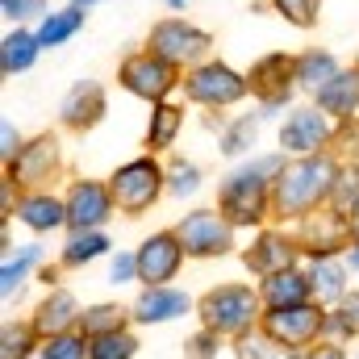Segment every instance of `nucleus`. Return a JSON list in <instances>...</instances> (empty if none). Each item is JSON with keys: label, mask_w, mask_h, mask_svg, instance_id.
Here are the masks:
<instances>
[{"label": "nucleus", "mask_w": 359, "mask_h": 359, "mask_svg": "<svg viewBox=\"0 0 359 359\" xmlns=\"http://www.w3.org/2000/svg\"><path fill=\"white\" fill-rule=\"evenodd\" d=\"M0 142H4V147H0L4 163H13V159H17V134H13V121H4V126H0Z\"/></svg>", "instance_id": "obj_42"}, {"label": "nucleus", "mask_w": 359, "mask_h": 359, "mask_svg": "<svg viewBox=\"0 0 359 359\" xmlns=\"http://www.w3.org/2000/svg\"><path fill=\"white\" fill-rule=\"evenodd\" d=\"M117 330H126V309H117V305H92L80 318V334H88V339L117 334Z\"/></svg>", "instance_id": "obj_28"}, {"label": "nucleus", "mask_w": 359, "mask_h": 359, "mask_svg": "<svg viewBox=\"0 0 359 359\" xmlns=\"http://www.w3.org/2000/svg\"><path fill=\"white\" fill-rule=\"evenodd\" d=\"M309 284L318 292V301H343L347 297V284H343V268L330 264V259H318L309 271Z\"/></svg>", "instance_id": "obj_30"}, {"label": "nucleus", "mask_w": 359, "mask_h": 359, "mask_svg": "<svg viewBox=\"0 0 359 359\" xmlns=\"http://www.w3.org/2000/svg\"><path fill=\"white\" fill-rule=\"evenodd\" d=\"M339 80V63H334V55H326V50H305L301 59H297V88L305 92H318L330 88Z\"/></svg>", "instance_id": "obj_22"}, {"label": "nucleus", "mask_w": 359, "mask_h": 359, "mask_svg": "<svg viewBox=\"0 0 359 359\" xmlns=\"http://www.w3.org/2000/svg\"><path fill=\"white\" fill-rule=\"evenodd\" d=\"M201 188V172L192 168V163H176L172 168V180H168V192H176V196H192Z\"/></svg>", "instance_id": "obj_38"}, {"label": "nucleus", "mask_w": 359, "mask_h": 359, "mask_svg": "<svg viewBox=\"0 0 359 359\" xmlns=\"http://www.w3.org/2000/svg\"><path fill=\"white\" fill-rule=\"evenodd\" d=\"M147 46H151L159 59H168L172 67H180V63H196V59H205L209 46H213V38H209L205 29L180 21V17H168V21H159V25L151 29V42H147Z\"/></svg>", "instance_id": "obj_9"}, {"label": "nucleus", "mask_w": 359, "mask_h": 359, "mask_svg": "<svg viewBox=\"0 0 359 359\" xmlns=\"http://www.w3.org/2000/svg\"><path fill=\"white\" fill-rule=\"evenodd\" d=\"M255 130H259V117H243V121H234V130L222 138V151H226V155H243V151H251Z\"/></svg>", "instance_id": "obj_35"}, {"label": "nucleus", "mask_w": 359, "mask_h": 359, "mask_svg": "<svg viewBox=\"0 0 359 359\" xmlns=\"http://www.w3.org/2000/svg\"><path fill=\"white\" fill-rule=\"evenodd\" d=\"M309 292H313V284H309V276L297 268L288 271H276L264 280V292H259V301L268 305V309H288V305H305L309 301Z\"/></svg>", "instance_id": "obj_19"}, {"label": "nucleus", "mask_w": 359, "mask_h": 359, "mask_svg": "<svg viewBox=\"0 0 359 359\" xmlns=\"http://www.w3.org/2000/svg\"><path fill=\"white\" fill-rule=\"evenodd\" d=\"M100 113H104V88H100L96 80L76 84V88L67 92V100H63V121H67L72 130H88V126H96Z\"/></svg>", "instance_id": "obj_20"}, {"label": "nucleus", "mask_w": 359, "mask_h": 359, "mask_svg": "<svg viewBox=\"0 0 359 359\" xmlns=\"http://www.w3.org/2000/svg\"><path fill=\"white\" fill-rule=\"evenodd\" d=\"M80 318H84V313H80V305H76V297H72V292H50V297L38 305L34 330H38V334H46V339H55V334H67Z\"/></svg>", "instance_id": "obj_21"}, {"label": "nucleus", "mask_w": 359, "mask_h": 359, "mask_svg": "<svg viewBox=\"0 0 359 359\" xmlns=\"http://www.w3.org/2000/svg\"><path fill=\"white\" fill-rule=\"evenodd\" d=\"M330 209L343 213V217H355L359 213V168H343L334 180V192H330Z\"/></svg>", "instance_id": "obj_31"}, {"label": "nucleus", "mask_w": 359, "mask_h": 359, "mask_svg": "<svg viewBox=\"0 0 359 359\" xmlns=\"http://www.w3.org/2000/svg\"><path fill=\"white\" fill-rule=\"evenodd\" d=\"M334 180H339V168H334L330 155H305V159L288 163V168L276 176L271 205H276L280 217H305V213H313L322 201H330Z\"/></svg>", "instance_id": "obj_1"}, {"label": "nucleus", "mask_w": 359, "mask_h": 359, "mask_svg": "<svg viewBox=\"0 0 359 359\" xmlns=\"http://www.w3.org/2000/svg\"><path fill=\"white\" fill-rule=\"evenodd\" d=\"M80 25H84V13H80L76 4H67V8L46 13V17L38 21V42H42V46H59V42H67Z\"/></svg>", "instance_id": "obj_25"}, {"label": "nucleus", "mask_w": 359, "mask_h": 359, "mask_svg": "<svg viewBox=\"0 0 359 359\" xmlns=\"http://www.w3.org/2000/svg\"><path fill=\"white\" fill-rule=\"evenodd\" d=\"M280 163H284V155H268L255 168H243L222 184V213L234 226H255L268 213V176L276 180L284 172Z\"/></svg>", "instance_id": "obj_2"}, {"label": "nucleus", "mask_w": 359, "mask_h": 359, "mask_svg": "<svg viewBox=\"0 0 359 359\" xmlns=\"http://www.w3.org/2000/svg\"><path fill=\"white\" fill-rule=\"evenodd\" d=\"M55 159H59V142H55L50 134L34 138V142L21 147L17 159L8 163V184H42V180H50Z\"/></svg>", "instance_id": "obj_15"}, {"label": "nucleus", "mask_w": 359, "mask_h": 359, "mask_svg": "<svg viewBox=\"0 0 359 359\" xmlns=\"http://www.w3.org/2000/svg\"><path fill=\"white\" fill-rule=\"evenodd\" d=\"M38 259H42V247H34V243H29V247H21L17 255H4V268H0V292H4V297H13V288L25 280V271L34 268Z\"/></svg>", "instance_id": "obj_29"}, {"label": "nucleus", "mask_w": 359, "mask_h": 359, "mask_svg": "<svg viewBox=\"0 0 359 359\" xmlns=\"http://www.w3.org/2000/svg\"><path fill=\"white\" fill-rule=\"evenodd\" d=\"M38 50H42V42H38V34H25L21 25L0 42V67H4V76H17V72H25V67H34V59H38Z\"/></svg>", "instance_id": "obj_24"}, {"label": "nucleus", "mask_w": 359, "mask_h": 359, "mask_svg": "<svg viewBox=\"0 0 359 359\" xmlns=\"http://www.w3.org/2000/svg\"><path fill=\"white\" fill-rule=\"evenodd\" d=\"M301 359H347L343 347H334V343H322V347H309Z\"/></svg>", "instance_id": "obj_44"}, {"label": "nucleus", "mask_w": 359, "mask_h": 359, "mask_svg": "<svg viewBox=\"0 0 359 359\" xmlns=\"http://www.w3.org/2000/svg\"><path fill=\"white\" fill-rule=\"evenodd\" d=\"M330 138H334V130H330V113L326 109H297L280 126V147L292 151V155H313Z\"/></svg>", "instance_id": "obj_13"}, {"label": "nucleus", "mask_w": 359, "mask_h": 359, "mask_svg": "<svg viewBox=\"0 0 359 359\" xmlns=\"http://www.w3.org/2000/svg\"><path fill=\"white\" fill-rule=\"evenodd\" d=\"M326 326V313L318 305H288V309H268L264 313V334L276 347H313Z\"/></svg>", "instance_id": "obj_7"}, {"label": "nucleus", "mask_w": 359, "mask_h": 359, "mask_svg": "<svg viewBox=\"0 0 359 359\" xmlns=\"http://www.w3.org/2000/svg\"><path fill=\"white\" fill-rule=\"evenodd\" d=\"M92 351V339L88 334H55V339H46V347H42V359H84Z\"/></svg>", "instance_id": "obj_34"}, {"label": "nucleus", "mask_w": 359, "mask_h": 359, "mask_svg": "<svg viewBox=\"0 0 359 359\" xmlns=\"http://www.w3.org/2000/svg\"><path fill=\"white\" fill-rule=\"evenodd\" d=\"M176 238L184 243L188 255L196 259H209V255H226L234 247V222L226 213H213V209H196L188 213L176 226Z\"/></svg>", "instance_id": "obj_5"}, {"label": "nucleus", "mask_w": 359, "mask_h": 359, "mask_svg": "<svg viewBox=\"0 0 359 359\" xmlns=\"http://www.w3.org/2000/svg\"><path fill=\"white\" fill-rule=\"evenodd\" d=\"M29 343H34V330L4 326V351H0V359H25L29 355Z\"/></svg>", "instance_id": "obj_37"}, {"label": "nucleus", "mask_w": 359, "mask_h": 359, "mask_svg": "<svg viewBox=\"0 0 359 359\" xmlns=\"http://www.w3.org/2000/svg\"><path fill=\"white\" fill-rule=\"evenodd\" d=\"M188 292H176V288H168V284H159V288H147L138 301H134V318L142 322V326H163V322H176L188 313Z\"/></svg>", "instance_id": "obj_16"}, {"label": "nucleus", "mask_w": 359, "mask_h": 359, "mask_svg": "<svg viewBox=\"0 0 359 359\" xmlns=\"http://www.w3.org/2000/svg\"><path fill=\"white\" fill-rule=\"evenodd\" d=\"M113 192L96 180H76L72 192H67V226L80 234V230H100L109 217H113Z\"/></svg>", "instance_id": "obj_12"}, {"label": "nucleus", "mask_w": 359, "mask_h": 359, "mask_svg": "<svg viewBox=\"0 0 359 359\" xmlns=\"http://www.w3.org/2000/svg\"><path fill=\"white\" fill-rule=\"evenodd\" d=\"M247 88H251V80H247V76H238V72H234V67H226V63H201V67H192V72H188V80H184L188 100L209 104V109H222V104L243 100Z\"/></svg>", "instance_id": "obj_6"}, {"label": "nucleus", "mask_w": 359, "mask_h": 359, "mask_svg": "<svg viewBox=\"0 0 359 359\" xmlns=\"http://www.w3.org/2000/svg\"><path fill=\"white\" fill-rule=\"evenodd\" d=\"M251 92L255 96H264L268 104H280V100H288V92H292V80H297V59H288V55H264L255 67H251Z\"/></svg>", "instance_id": "obj_14"}, {"label": "nucleus", "mask_w": 359, "mask_h": 359, "mask_svg": "<svg viewBox=\"0 0 359 359\" xmlns=\"http://www.w3.org/2000/svg\"><path fill=\"white\" fill-rule=\"evenodd\" d=\"M238 359H280V347L271 343L268 334L264 339H238Z\"/></svg>", "instance_id": "obj_40"}, {"label": "nucleus", "mask_w": 359, "mask_h": 359, "mask_svg": "<svg viewBox=\"0 0 359 359\" xmlns=\"http://www.w3.org/2000/svg\"><path fill=\"white\" fill-rule=\"evenodd\" d=\"M163 168L155 163V159H130V163H121L113 180H109V192H113V201H117V209L121 213H130V217H138L142 209H151L155 201H159V192H163Z\"/></svg>", "instance_id": "obj_4"}, {"label": "nucleus", "mask_w": 359, "mask_h": 359, "mask_svg": "<svg viewBox=\"0 0 359 359\" xmlns=\"http://www.w3.org/2000/svg\"><path fill=\"white\" fill-rule=\"evenodd\" d=\"M180 126H184V113H180L176 104H155V113H151V126H147V147L151 151H168L172 142H176Z\"/></svg>", "instance_id": "obj_26"}, {"label": "nucleus", "mask_w": 359, "mask_h": 359, "mask_svg": "<svg viewBox=\"0 0 359 359\" xmlns=\"http://www.w3.org/2000/svg\"><path fill=\"white\" fill-rule=\"evenodd\" d=\"M0 8H4V17L8 21H29V17H46V0H0Z\"/></svg>", "instance_id": "obj_39"}, {"label": "nucleus", "mask_w": 359, "mask_h": 359, "mask_svg": "<svg viewBox=\"0 0 359 359\" xmlns=\"http://www.w3.org/2000/svg\"><path fill=\"white\" fill-rule=\"evenodd\" d=\"M138 280L147 284V288H159V284H168V280H176V271L184 268V243H180L176 234H151L138 251Z\"/></svg>", "instance_id": "obj_11"}, {"label": "nucleus", "mask_w": 359, "mask_h": 359, "mask_svg": "<svg viewBox=\"0 0 359 359\" xmlns=\"http://www.w3.org/2000/svg\"><path fill=\"white\" fill-rule=\"evenodd\" d=\"M109 251V238L100 234V230H80V234H72V243L63 247V268H84L92 259H100Z\"/></svg>", "instance_id": "obj_27"}, {"label": "nucleus", "mask_w": 359, "mask_h": 359, "mask_svg": "<svg viewBox=\"0 0 359 359\" xmlns=\"http://www.w3.org/2000/svg\"><path fill=\"white\" fill-rule=\"evenodd\" d=\"M213 339H217L213 330L196 334V339H192V359H209V355H213Z\"/></svg>", "instance_id": "obj_43"}, {"label": "nucleus", "mask_w": 359, "mask_h": 359, "mask_svg": "<svg viewBox=\"0 0 359 359\" xmlns=\"http://www.w3.org/2000/svg\"><path fill=\"white\" fill-rule=\"evenodd\" d=\"M318 109H326L330 117H355L359 109V72H339V80L330 88L318 92Z\"/></svg>", "instance_id": "obj_23"}, {"label": "nucleus", "mask_w": 359, "mask_h": 359, "mask_svg": "<svg viewBox=\"0 0 359 359\" xmlns=\"http://www.w3.org/2000/svg\"><path fill=\"white\" fill-rule=\"evenodd\" d=\"M292 255H297V247L284 238V234H259L255 238V247L243 255L247 259V268L255 271V276H276V271H288L292 268Z\"/></svg>", "instance_id": "obj_18"}, {"label": "nucleus", "mask_w": 359, "mask_h": 359, "mask_svg": "<svg viewBox=\"0 0 359 359\" xmlns=\"http://www.w3.org/2000/svg\"><path fill=\"white\" fill-rule=\"evenodd\" d=\"M17 222H25L38 234L59 230V226H67V201H59L50 192H29V196L17 201Z\"/></svg>", "instance_id": "obj_17"}, {"label": "nucleus", "mask_w": 359, "mask_h": 359, "mask_svg": "<svg viewBox=\"0 0 359 359\" xmlns=\"http://www.w3.org/2000/svg\"><path fill=\"white\" fill-rule=\"evenodd\" d=\"M134 351H138V339L126 334V330H117V334H100V339H92L88 359H134Z\"/></svg>", "instance_id": "obj_32"}, {"label": "nucleus", "mask_w": 359, "mask_h": 359, "mask_svg": "<svg viewBox=\"0 0 359 359\" xmlns=\"http://www.w3.org/2000/svg\"><path fill=\"white\" fill-rule=\"evenodd\" d=\"M259 297L247 288V284H222V288H209L201 297V322L205 330L213 334H247L259 318Z\"/></svg>", "instance_id": "obj_3"}, {"label": "nucleus", "mask_w": 359, "mask_h": 359, "mask_svg": "<svg viewBox=\"0 0 359 359\" xmlns=\"http://www.w3.org/2000/svg\"><path fill=\"white\" fill-rule=\"evenodd\" d=\"M351 268H359V247L351 251Z\"/></svg>", "instance_id": "obj_46"}, {"label": "nucleus", "mask_w": 359, "mask_h": 359, "mask_svg": "<svg viewBox=\"0 0 359 359\" xmlns=\"http://www.w3.org/2000/svg\"><path fill=\"white\" fill-rule=\"evenodd\" d=\"M168 4H172V8H180V4H184V0H168Z\"/></svg>", "instance_id": "obj_48"}, {"label": "nucleus", "mask_w": 359, "mask_h": 359, "mask_svg": "<svg viewBox=\"0 0 359 359\" xmlns=\"http://www.w3.org/2000/svg\"><path fill=\"white\" fill-rule=\"evenodd\" d=\"M109 280H113V284H130V280H138V255L117 251L113 264H109Z\"/></svg>", "instance_id": "obj_41"}, {"label": "nucleus", "mask_w": 359, "mask_h": 359, "mask_svg": "<svg viewBox=\"0 0 359 359\" xmlns=\"http://www.w3.org/2000/svg\"><path fill=\"white\" fill-rule=\"evenodd\" d=\"M72 4H76V8H84V13H88L92 4H100V0H72Z\"/></svg>", "instance_id": "obj_45"}, {"label": "nucleus", "mask_w": 359, "mask_h": 359, "mask_svg": "<svg viewBox=\"0 0 359 359\" xmlns=\"http://www.w3.org/2000/svg\"><path fill=\"white\" fill-rule=\"evenodd\" d=\"M276 13L297 29H313L322 17V0H276Z\"/></svg>", "instance_id": "obj_33"}, {"label": "nucleus", "mask_w": 359, "mask_h": 359, "mask_svg": "<svg viewBox=\"0 0 359 359\" xmlns=\"http://www.w3.org/2000/svg\"><path fill=\"white\" fill-rule=\"evenodd\" d=\"M351 226H355V238H359V213H355V217H351Z\"/></svg>", "instance_id": "obj_47"}, {"label": "nucleus", "mask_w": 359, "mask_h": 359, "mask_svg": "<svg viewBox=\"0 0 359 359\" xmlns=\"http://www.w3.org/2000/svg\"><path fill=\"white\" fill-rule=\"evenodd\" d=\"M351 238H355L351 217H343V213H334V209L305 213V217H301V230H297V243H301L313 259H330V255H339Z\"/></svg>", "instance_id": "obj_10"}, {"label": "nucleus", "mask_w": 359, "mask_h": 359, "mask_svg": "<svg viewBox=\"0 0 359 359\" xmlns=\"http://www.w3.org/2000/svg\"><path fill=\"white\" fill-rule=\"evenodd\" d=\"M117 80H121V88H126V92H134V96H142V100H155V104H159V100L180 84L176 67H172L168 59H159L155 50L130 55V59L121 63Z\"/></svg>", "instance_id": "obj_8"}, {"label": "nucleus", "mask_w": 359, "mask_h": 359, "mask_svg": "<svg viewBox=\"0 0 359 359\" xmlns=\"http://www.w3.org/2000/svg\"><path fill=\"white\" fill-rule=\"evenodd\" d=\"M330 326L355 339V334H359V292H351V297H343V305H339V313L330 318Z\"/></svg>", "instance_id": "obj_36"}]
</instances>
